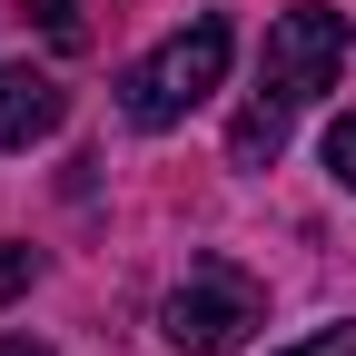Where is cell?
Returning a JSON list of instances; mask_svg holds the SVG:
<instances>
[{
	"instance_id": "obj_5",
	"label": "cell",
	"mask_w": 356,
	"mask_h": 356,
	"mask_svg": "<svg viewBox=\"0 0 356 356\" xmlns=\"http://www.w3.org/2000/svg\"><path fill=\"white\" fill-rule=\"evenodd\" d=\"M287 119H297L287 99H257V109H248V119L228 129V159H238V168H267V159L287 149Z\"/></svg>"
},
{
	"instance_id": "obj_3",
	"label": "cell",
	"mask_w": 356,
	"mask_h": 356,
	"mask_svg": "<svg viewBox=\"0 0 356 356\" xmlns=\"http://www.w3.org/2000/svg\"><path fill=\"white\" fill-rule=\"evenodd\" d=\"M337 70H346V10L297 0V10L267 20V50H257V89H267V99L307 109V99H327V89H337Z\"/></svg>"
},
{
	"instance_id": "obj_7",
	"label": "cell",
	"mask_w": 356,
	"mask_h": 356,
	"mask_svg": "<svg viewBox=\"0 0 356 356\" xmlns=\"http://www.w3.org/2000/svg\"><path fill=\"white\" fill-rule=\"evenodd\" d=\"M327 178H337V188H356V109L327 129Z\"/></svg>"
},
{
	"instance_id": "obj_9",
	"label": "cell",
	"mask_w": 356,
	"mask_h": 356,
	"mask_svg": "<svg viewBox=\"0 0 356 356\" xmlns=\"http://www.w3.org/2000/svg\"><path fill=\"white\" fill-rule=\"evenodd\" d=\"M30 277H40V257H30V248H0V307H10Z\"/></svg>"
},
{
	"instance_id": "obj_4",
	"label": "cell",
	"mask_w": 356,
	"mask_h": 356,
	"mask_svg": "<svg viewBox=\"0 0 356 356\" xmlns=\"http://www.w3.org/2000/svg\"><path fill=\"white\" fill-rule=\"evenodd\" d=\"M70 119V89L30 60H0V149H40L50 129Z\"/></svg>"
},
{
	"instance_id": "obj_6",
	"label": "cell",
	"mask_w": 356,
	"mask_h": 356,
	"mask_svg": "<svg viewBox=\"0 0 356 356\" xmlns=\"http://www.w3.org/2000/svg\"><path fill=\"white\" fill-rule=\"evenodd\" d=\"M30 20L50 50H89V20H79V0H30Z\"/></svg>"
},
{
	"instance_id": "obj_1",
	"label": "cell",
	"mask_w": 356,
	"mask_h": 356,
	"mask_svg": "<svg viewBox=\"0 0 356 356\" xmlns=\"http://www.w3.org/2000/svg\"><path fill=\"white\" fill-rule=\"evenodd\" d=\"M218 79H228V20H218V10H198L188 30H168L149 60H129L119 109L139 119V129H178V119H188Z\"/></svg>"
},
{
	"instance_id": "obj_8",
	"label": "cell",
	"mask_w": 356,
	"mask_h": 356,
	"mask_svg": "<svg viewBox=\"0 0 356 356\" xmlns=\"http://www.w3.org/2000/svg\"><path fill=\"white\" fill-rule=\"evenodd\" d=\"M277 356H356V327H317V337H297V346H277Z\"/></svg>"
},
{
	"instance_id": "obj_10",
	"label": "cell",
	"mask_w": 356,
	"mask_h": 356,
	"mask_svg": "<svg viewBox=\"0 0 356 356\" xmlns=\"http://www.w3.org/2000/svg\"><path fill=\"white\" fill-rule=\"evenodd\" d=\"M0 356H50V346H40V337H0Z\"/></svg>"
},
{
	"instance_id": "obj_2",
	"label": "cell",
	"mask_w": 356,
	"mask_h": 356,
	"mask_svg": "<svg viewBox=\"0 0 356 356\" xmlns=\"http://www.w3.org/2000/svg\"><path fill=\"white\" fill-rule=\"evenodd\" d=\"M257 317H267V297H257L248 267H228V257H188V277H178L168 307H159V327H168L178 356H228V346H248Z\"/></svg>"
}]
</instances>
